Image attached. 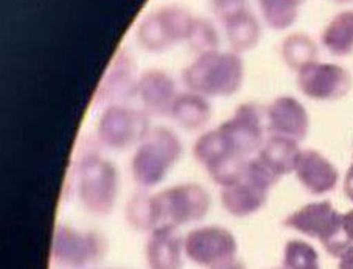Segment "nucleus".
Wrapping results in <instances>:
<instances>
[{
    "instance_id": "1",
    "label": "nucleus",
    "mask_w": 353,
    "mask_h": 269,
    "mask_svg": "<svg viewBox=\"0 0 353 269\" xmlns=\"http://www.w3.org/2000/svg\"><path fill=\"white\" fill-rule=\"evenodd\" d=\"M100 142L83 139L70 173V188L84 210L106 217L114 210L120 192V176L112 162L100 155Z\"/></svg>"
},
{
    "instance_id": "2",
    "label": "nucleus",
    "mask_w": 353,
    "mask_h": 269,
    "mask_svg": "<svg viewBox=\"0 0 353 269\" xmlns=\"http://www.w3.org/2000/svg\"><path fill=\"white\" fill-rule=\"evenodd\" d=\"M182 79L190 92L210 97L236 94L245 79V66L235 52H207L187 67Z\"/></svg>"
},
{
    "instance_id": "3",
    "label": "nucleus",
    "mask_w": 353,
    "mask_h": 269,
    "mask_svg": "<svg viewBox=\"0 0 353 269\" xmlns=\"http://www.w3.org/2000/svg\"><path fill=\"white\" fill-rule=\"evenodd\" d=\"M182 156V142L176 132L156 126L137 145L131 159V175L137 186L151 188L165 179Z\"/></svg>"
},
{
    "instance_id": "4",
    "label": "nucleus",
    "mask_w": 353,
    "mask_h": 269,
    "mask_svg": "<svg viewBox=\"0 0 353 269\" xmlns=\"http://www.w3.org/2000/svg\"><path fill=\"white\" fill-rule=\"evenodd\" d=\"M193 156L207 170L212 181L221 188L235 184L245 175L246 165L252 159L243 155L221 125L196 140Z\"/></svg>"
},
{
    "instance_id": "5",
    "label": "nucleus",
    "mask_w": 353,
    "mask_h": 269,
    "mask_svg": "<svg viewBox=\"0 0 353 269\" xmlns=\"http://www.w3.org/2000/svg\"><path fill=\"white\" fill-rule=\"evenodd\" d=\"M210 195L199 184H178L153 195L156 229L198 223L210 210Z\"/></svg>"
},
{
    "instance_id": "6",
    "label": "nucleus",
    "mask_w": 353,
    "mask_h": 269,
    "mask_svg": "<svg viewBox=\"0 0 353 269\" xmlns=\"http://www.w3.org/2000/svg\"><path fill=\"white\" fill-rule=\"evenodd\" d=\"M280 179L255 156L248 162L245 175L235 184L221 188V204L229 215L246 218L263 209L271 188Z\"/></svg>"
},
{
    "instance_id": "7",
    "label": "nucleus",
    "mask_w": 353,
    "mask_h": 269,
    "mask_svg": "<svg viewBox=\"0 0 353 269\" xmlns=\"http://www.w3.org/2000/svg\"><path fill=\"white\" fill-rule=\"evenodd\" d=\"M108 254V240L97 230L58 224L54 229L52 257L63 269H86L99 265Z\"/></svg>"
},
{
    "instance_id": "8",
    "label": "nucleus",
    "mask_w": 353,
    "mask_h": 269,
    "mask_svg": "<svg viewBox=\"0 0 353 269\" xmlns=\"http://www.w3.org/2000/svg\"><path fill=\"white\" fill-rule=\"evenodd\" d=\"M341 215L330 201H314L301 207L283 219V226L308 238L319 240L328 255L339 259L344 254L341 244Z\"/></svg>"
},
{
    "instance_id": "9",
    "label": "nucleus",
    "mask_w": 353,
    "mask_h": 269,
    "mask_svg": "<svg viewBox=\"0 0 353 269\" xmlns=\"http://www.w3.org/2000/svg\"><path fill=\"white\" fill-rule=\"evenodd\" d=\"M150 115L125 105L106 108L97 125V140L112 151H126L139 145L150 132Z\"/></svg>"
},
{
    "instance_id": "10",
    "label": "nucleus",
    "mask_w": 353,
    "mask_h": 269,
    "mask_svg": "<svg viewBox=\"0 0 353 269\" xmlns=\"http://www.w3.org/2000/svg\"><path fill=\"white\" fill-rule=\"evenodd\" d=\"M194 17L181 7H163L148 14L137 30L139 44L148 52H165L178 42L187 41Z\"/></svg>"
},
{
    "instance_id": "11",
    "label": "nucleus",
    "mask_w": 353,
    "mask_h": 269,
    "mask_svg": "<svg viewBox=\"0 0 353 269\" xmlns=\"http://www.w3.org/2000/svg\"><path fill=\"white\" fill-rule=\"evenodd\" d=\"M185 257L194 265L214 268L235 259L239 243L234 234L223 226H203L188 232L184 238Z\"/></svg>"
},
{
    "instance_id": "12",
    "label": "nucleus",
    "mask_w": 353,
    "mask_h": 269,
    "mask_svg": "<svg viewBox=\"0 0 353 269\" xmlns=\"http://www.w3.org/2000/svg\"><path fill=\"white\" fill-rule=\"evenodd\" d=\"M297 86L308 99L333 101L350 92L352 77L343 66L316 61L297 72Z\"/></svg>"
},
{
    "instance_id": "13",
    "label": "nucleus",
    "mask_w": 353,
    "mask_h": 269,
    "mask_svg": "<svg viewBox=\"0 0 353 269\" xmlns=\"http://www.w3.org/2000/svg\"><path fill=\"white\" fill-rule=\"evenodd\" d=\"M221 126L234 139L243 155L251 159L257 156L265 143V132L268 131L266 108L257 103H245L235 109V114Z\"/></svg>"
},
{
    "instance_id": "14",
    "label": "nucleus",
    "mask_w": 353,
    "mask_h": 269,
    "mask_svg": "<svg viewBox=\"0 0 353 269\" xmlns=\"http://www.w3.org/2000/svg\"><path fill=\"white\" fill-rule=\"evenodd\" d=\"M139 79L136 78V64L130 53L120 50L109 66L105 78L95 94V106L125 105L137 95Z\"/></svg>"
},
{
    "instance_id": "15",
    "label": "nucleus",
    "mask_w": 353,
    "mask_h": 269,
    "mask_svg": "<svg viewBox=\"0 0 353 269\" xmlns=\"http://www.w3.org/2000/svg\"><path fill=\"white\" fill-rule=\"evenodd\" d=\"M266 123L270 136L287 137L302 142L308 136L310 117L305 106L294 97H277L266 108Z\"/></svg>"
},
{
    "instance_id": "16",
    "label": "nucleus",
    "mask_w": 353,
    "mask_h": 269,
    "mask_svg": "<svg viewBox=\"0 0 353 269\" xmlns=\"http://www.w3.org/2000/svg\"><path fill=\"white\" fill-rule=\"evenodd\" d=\"M294 173L301 186L314 197L333 192L339 182L336 167L316 150H302Z\"/></svg>"
},
{
    "instance_id": "17",
    "label": "nucleus",
    "mask_w": 353,
    "mask_h": 269,
    "mask_svg": "<svg viewBox=\"0 0 353 269\" xmlns=\"http://www.w3.org/2000/svg\"><path fill=\"white\" fill-rule=\"evenodd\" d=\"M137 95L148 115L165 117L172 112L178 94L173 78L163 70H148L139 78Z\"/></svg>"
},
{
    "instance_id": "18",
    "label": "nucleus",
    "mask_w": 353,
    "mask_h": 269,
    "mask_svg": "<svg viewBox=\"0 0 353 269\" xmlns=\"http://www.w3.org/2000/svg\"><path fill=\"white\" fill-rule=\"evenodd\" d=\"M184 255V238L178 234V229L159 228L150 232L145 248L150 269H182Z\"/></svg>"
},
{
    "instance_id": "19",
    "label": "nucleus",
    "mask_w": 353,
    "mask_h": 269,
    "mask_svg": "<svg viewBox=\"0 0 353 269\" xmlns=\"http://www.w3.org/2000/svg\"><path fill=\"white\" fill-rule=\"evenodd\" d=\"M301 155L302 150L299 142L287 137L270 136L260 148L257 157L279 179H282L283 176L294 173Z\"/></svg>"
},
{
    "instance_id": "20",
    "label": "nucleus",
    "mask_w": 353,
    "mask_h": 269,
    "mask_svg": "<svg viewBox=\"0 0 353 269\" xmlns=\"http://www.w3.org/2000/svg\"><path fill=\"white\" fill-rule=\"evenodd\" d=\"M223 22L232 52L243 53L257 47L261 36V28L257 17L248 8H243L234 14L224 17Z\"/></svg>"
},
{
    "instance_id": "21",
    "label": "nucleus",
    "mask_w": 353,
    "mask_h": 269,
    "mask_svg": "<svg viewBox=\"0 0 353 269\" xmlns=\"http://www.w3.org/2000/svg\"><path fill=\"white\" fill-rule=\"evenodd\" d=\"M170 117L187 131H198L209 123L212 117L210 103L205 100V97L194 92L178 95Z\"/></svg>"
},
{
    "instance_id": "22",
    "label": "nucleus",
    "mask_w": 353,
    "mask_h": 269,
    "mask_svg": "<svg viewBox=\"0 0 353 269\" xmlns=\"http://www.w3.org/2000/svg\"><path fill=\"white\" fill-rule=\"evenodd\" d=\"M322 46L333 57L344 58L353 53V10L341 11L327 23L321 36Z\"/></svg>"
},
{
    "instance_id": "23",
    "label": "nucleus",
    "mask_w": 353,
    "mask_h": 269,
    "mask_svg": "<svg viewBox=\"0 0 353 269\" xmlns=\"http://www.w3.org/2000/svg\"><path fill=\"white\" fill-rule=\"evenodd\" d=\"M282 58L290 69L302 70L308 64L318 61V46L305 33H293L283 39L280 47Z\"/></svg>"
},
{
    "instance_id": "24",
    "label": "nucleus",
    "mask_w": 353,
    "mask_h": 269,
    "mask_svg": "<svg viewBox=\"0 0 353 269\" xmlns=\"http://www.w3.org/2000/svg\"><path fill=\"white\" fill-rule=\"evenodd\" d=\"M259 7L268 27L277 32L290 28L299 16V3L296 0H259Z\"/></svg>"
},
{
    "instance_id": "25",
    "label": "nucleus",
    "mask_w": 353,
    "mask_h": 269,
    "mask_svg": "<svg viewBox=\"0 0 353 269\" xmlns=\"http://www.w3.org/2000/svg\"><path fill=\"white\" fill-rule=\"evenodd\" d=\"M126 221L139 232H153L156 229L153 195H134L126 206Z\"/></svg>"
},
{
    "instance_id": "26",
    "label": "nucleus",
    "mask_w": 353,
    "mask_h": 269,
    "mask_svg": "<svg viewBox=\"0 0 353 269\" xmlns=\"http://www.w3.org/2000/svg\"><path fill=\"white\" fill-rule=\"evenodd\" d=\"M283 269H321L319 254L313 244L290 240L283 249Z\"/></svg>"
},
{
    "instance_id": "27",
    "label": "nucleus",
    "mask_w": 353,
    "mask_h": 269,
    "mask_svg": "<svg viewBox=\"0 0 353 269\" xmlns=\"http://www.w3.org/2000/svg\"><path fill=\"white\" fill-rule=\"evenodd\" d=\"M187 41L201 54L216 50L218 44H220V38H218L215 27L204 19H194L193 28Z\"/></svg>"
},
{
    "instance_id": "28",
    "label": "nucleus",
    "mask_w": 353,
    "mask_h": 269,
    "mask_svg": "<svg viewBox=\"0 0 353 269\" xmlns=\"http://www.w3.org/2000/svg\"><path fill=\"white\" fill-rule=\"evenodd\" d=\"M341 244L344 248V254L353 248V209L341 215Z\"/></svg>"
},
{
    "instance_id": "29",
    "label": "nucleus",
    "mask_w": 353,
    "mask_h": 269,
    "mask_svg": "<svg viewBox=\"0 0 353 269\" xmlns=\"http://www.w3.org/2000/svg\"><path fill=\"white\" fill-rule=\"evenodd\" d=\"M212 5H214L215 13L224 19V17L246 8V0H212Z\"/></svg>"
},
{
    "instance_id": "30",
    "label": "nucleus",
    "mask_w": 353,
    "mask_h": 269,
    "mask_svg": "<svg viewBox=\"0 0 353 269\" xmlns=\"http://www.w3.org/2000/svg\"><path fill=\"white\" fill-rule=\"evenodd\" d=\"M343 190H344L345 198L353 203V163L350 165L349 170H347V173H345Z\"/></svg>"
},
{
    "instance_id": "31",
    "label": "nucleus",
    "mask_w": 353,
    "mask_h": 269,
    "mask_svg": "<svg viewBox=\"0 0 353 269\" xmlns=\"http://www.w3.org/2000/svg\"><path fill=\"white\" fill-rule=\"evenodd\" d=\"M210 269H246V266H245V263L235 257V259L223 261V263H220V265H216Z\"/></svg>"
},
{
    "instance_id": "32",
    "label": "nucleus",
    "mask_w": 353,
    "mask_h": 269,
    "mask_svg": "<svg viewBox=\"0 0 353 269\" xmlns=\"http://www.w3.org/2000/svg\"><path fill=\"white\" fill-rule=\"evenodd\" d=\"M339 265L338 269H353V248H350L347 252L339 257Z\"/></svg>"
},
{
    "instance_id": "33",
    "label": "nucleus",
    "mask_w": 353,
    "mask_h": 269,
    "mask_svg": "<svg viewBox=\"0 0 353 269\" xmlns=\"http://www.w3.org/2000/svg\"><path fill=\"white\" fill-rule=\"evenodd\" d=\"M334 2H336V3H352L353 2V0H334Z\"/></svg>"
},
{
    "instance_id": "34",
    "label": "nucleus",
    "mask_w": 353,
    "mask_h": 269,
    "mask_svg": "<svg viewBox=\"0 0 353 269\" xmlns=\"http://www.w3.org/2000/svg\"><path fill=\"white\" fill-rule=\"evenodd\" d=\"M296 2H297V3H299V5H302L303 2H307V0H296Z\"/></svg>"
},
{
    "instance_id": "35",
    "label": "nucleus",
    "mask_w": 353,
    "mask_h": 269,
    "mask_svg": "<svg viewBox=\"0 0 353 269\" xmlns=\"http://www.w3.org/2000/svg\"><path fill=\"white\" fill-rule=\"evenodd\" d=\"M279 269H283V268H279Z\"/></svg>"
}]
</instances>
